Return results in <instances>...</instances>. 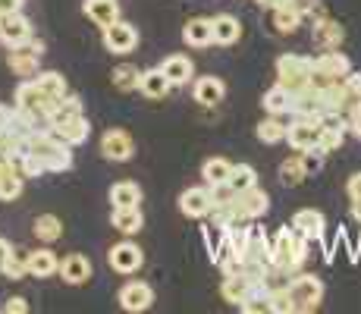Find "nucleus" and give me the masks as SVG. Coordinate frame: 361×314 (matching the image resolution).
<instances>
[{
	"label": "nucleus",
	"instance_id": "1",
	"mask_svg": "<svg viewBox=\"0 0 361 314\" xmlns=\"http://www.w3.org/2000/svg\"><path fill=\"white\" fill-rule=\"evenodd\" d=\"M308 246L311 242L305 239L302 233L289 223V227L276 229V236L270 239V258H274V267L286 270V274H298V267L308 258Z\"/></svg>",
	"mask_w": 361,
	"mask_h": 314
},
{
	"label": "nucleus",
	"instance_id": "2",
	"mask_svg": "<svg viewBox=\"0 0 361 314\" xmlns=\"http://www.w3.org/2000/svg\"><path fill=\"white\" fill-rule=\"evenodd\" d=\"M286 292H289V298H293V305H295V314H308V311L321 308L324 283H321V277H314V274H293Z\"/></svg>",
	"mask_w": 361,
	"mask_h": 314
},
{
	"label": "nucleus",
	"instance_id": "3",
	"mask_svg": "<svg viewBox=\"0 0 361 314\" xmlns=\"http://www.w3.org/2000/svg\"><path fill=\"white\" fill-rule=\"evenodd\" d=\"M311 69H314V57H302V54H283L276 60V82L286 85L289 92H302L308 88V79H311Z\"/></svg>",
	"mask_w": 361,
	"mask_h": 314
},
{
	"label": "nucleus",
	"instance_id": "4",
	"mask_svg": "<svg viewBox=\"0 0 361 314\" xmlns=\"http://www.w3.org/2000/svg\"><path fill=\"white\" fill-rule=\"evenodd\" d=\"M13 107L35 116L38 123H44L47 114H51V107H54V97H47L44 92H41L35 79H23L19 88H16V97H13Z\"/></svg>",
	"mask_w": 361,
	"mask_h": 314
},
{
	"label": "nucleus",
	"instance_id": "5",
	"mask_svg": "<svg viewBox=\"0 0 361 314\" xmlns=\"http://www.w3.org/2000/svg\"><path fill=\"white\" fill-rule=\"evenodd\" d=\"M6 66L13 69V76H23V79H35L38 76V63H41V54H44V44L41 41H23L16 47H6Z\"/></svg>",
	"mask_w": 361,
	"mask_h": 314
},
{
	"label": "nucleus",
	"instance_id": "6",
	"mask_svg": "<svg viewBox=\"0 0 361 314\" xmlns=\"http://www.w3.org/2000/svg\"><path fill=\"white\" fill-rule=\"evenodd\" d=\"M321 120H305V116H293V123L286 126V142L293 151H308L321 145Z\"/></svg>",
	"mask_w": 361,
	"mask_h": 314
},
{
	"label": "nucleus",
	"instance_id": "7",
	"mask_svg": "<svg viewBox=\"0 0 361 314\" xmlns=\"http://www.w3.org/2000/svg\"><path fill=\"white\" fill-rule=\"evenodd\" d=\"M101 155L104 160H114V164H126L135 155V142L126 129H107L101 135Z\"/></svg>",
	"mask_w": 361,
	"mask_h": 314
},
{
	"label": "nucleus",
	"instance_id": "8",
	"mask_svg": "<svg viewBox=\"0 0 361 314\" xmlns=\"http://www.w3.org/2000/svg\"><path fill=\"white\" fill-rule=\"evenodd\" d=\"M101 38H104V47H107L110 54H132V51L138 47V32H135V25L123 23V19H116L114 25L101 29Z\"/></svg>",
	"mask_w": 361,
	"mask_h": 314
},
{
	"label": "nucleus",
	"instance_id": "9",
	"mask_svg": "<svg viewBox=\"0 0 361 314\" xmlns=\"http://www.w3.org/2000/svg\"><path fill=\"white\" fill-rule=\"evenodd\" d=\"M116 302H120V308H123V311H129V314H142V311H148L151 305H154V289H151L148 283H142V280H129V283L120 289Z\"/></svg>",
	"mask_w": 361,
	"mask_h": 314
},
{
	"label": "nucleus",
	"instance_id": "10",
	"mask_svg": "<svg viewBox=\"0 0 361 314\" xmlns=\"http://www.w3.org/2000/svg\"><path fill=\"white\" fill-rule=\"evenodd\" d=\"M107 264L116 270V274H126L129 277V274H135V270L145 264V255H142V248H138L135 242L126 239V242H116V246L107 251Z\"/></svg>",
	"mask_w": 361,
	"mask_h": 314
},
{
	"label": "nucleus",
	"instance_id": "11",
	"mask_svg": "<svg viewBox=\"0 0 361 314\" xmlns=\"http://www.w3.org/2000/svg\"><path fill=\"white\" fill-rule=\"evenodd\" d=\"M211 186H192L179 195V211L192 220H201V217H211Z\"/></svg>",
	"mask_w": 361,
	"mask_h": 314
},
{
	"label": "nucleus",
	"instance_id": "12",
	"mask_svg": "<svg viewBox=\"0 0 361 314\" xmlns=\"http://www.w3.org/2000/svg\"><path fill=\"white\" fill-rule=\"evenodd\" d=\"M29 38H32V23L29 16H23V10L10 13V16H0V41L6 47H16Z\"/></svg>",
	"mask_w": 361,
	"mask_h": 314
},
{
	"label": "nucleus",
	"instance_id": "13",
	"mask_svg": "<svg viewBox=\"0 0 361 314\" xmlns=\"http://www.w3.org/2000/svg\"><path fill=\"white\" fill-rule=\"evenodd\" d=\"M267 207H270V198H267V192L258 188V186L235 195V214H239L242 220H258V217L267 214Z\"/></svg>",
	"mask_w": 361,
	"mask_h": 314
},
{
	"label": "nucleus",
	"instance_id": "14",
	"mask_svg": "<svg viewBox=\"0 0 361 314\" xmlns=\"http://www.w3.org/2000/svg\"><path fill=\"white\" fill-rule=\"evenodd\" d=\"M60 280L69 283V286H82L92 280V261H88L85 255H79V251H73V255H66L63 261H60Z\"/></svg>",
	"mask_w": 361,
	"mask_h": 314
},
{
	"label": "nucleus",
	"instance_id": "15",
	"mask_svg": "<svg viewBox=\"0 0 361 314\" xmlns=\"http://www.w3.org/2000/svg\"><path fill=\"white\" fill-rule=\"evenodd\" d=\"M293 227H295L308 242H321L324 233H327V220H324V214L314 211V207H302V211H295Z\"/></svg>",
	"mask_w": 361,
	"mask_h": 314
},
{
	"label": "nucleus",
	"instance_id": "16",
	"mask_svg": "<svg viewBox=\"0 0 361 314\" xmlns=\"http://www.w3.org/2000/svg\"><path fill=\"white\" fill-rule=\"evenodd\" d=\"M314 69H317V73H324V76H330V79L343 82L345 76L352 73V63L336 47V51H321V54H317V57H314Z\"/></svg>",
	"mask_w": 361,
	"mask_h": 314
},
{
	"label": "nucleus",
	"instance_id": "17",
	"mask_svg": "<svg viewBox=\"0 0 361 314\" xmlns=\"http://www.w3.org/2000/svg\"><path fill=\"white\" fill-rule=\"evenodd\" d=\"M345 32L339 23H333V19L324 13V16L314 19V44L321 47V51H336L339 44H343Z\"/></svg>",
	"mask_w": 361,
	"mask_h": 314
},
{
	"label": "nucleus",
	"instance_id": "18",
	"mask_svg": "<svg viewBox=\"0 0 361 314\" xmlns=\"http://www.w3.org/2000/svg\"><path fill=\"white\" fill-rule=\"evenodd\" d=\"M192 97H195L201 107H217V104L226 97L224 79H217V76H201L195 82V88H192Z\"/></svg>",
	"mask_w": 361,
	"mask_h": 314
},
{
	"label": "nucleus",
	"instance_id": "19",
	"mask_svg": "<svg viewBox=\"0 0 361 314\" xmlns=\"http://www.w3.org/2000/svg\"><path fill=\"white\" fill-rule=\"evenodd\" d=\"M138 92H142L145 97H151V101H164V97L173 92V82L164 76L161 66L142 69V82H138Z\"/></svg>",
	"mask_w": 361,
	"mask_h": 314
},
{
	"label": "nucleus",
	"instance_id": "20",
	"mask_svg": "<svg viewBox=\"0 0 361 314\" xmlns=\"http://www.w3.org/2000/svg\"><path fill=\"white\" fill-rule=\"evenodd\" d=\"M79 114H82L79 97H75V95H63V97H57V101H54V107H51V114H47L44 126H47V129H63V126L73 120V116H79Z\"/></svg>",
	"mask_w": 361,
	"mask_h": 314
},
{
	"label": "nucleus",
	"instance_id": "21",
	"mask_svg": "<svg viewBox=\"0 0 361 314\" xmlns=\"http://www.w3.org/2000/svg\"><path fill=\"white\" fill-rule=\"evenodd\" d=\"M82 13H85L94 25L107 29V25H114L116 19H120V4H116V0H82Z\"/></svg>",
	"mask_w": 361,
	"mask_h": 314
},
{
	"label": "nucleus",
	"instance_id": "22",
	"mask_svg": "<svg viewBox=\"0 0 361 314\" xmlns=\"http://www.w3.org/2000/svg\"><path fill=\"white\" fill-rule=\"evenodd\" d=\"M255 286L258 283H252L242 270H235V274H226L224 277V286H220V292H224V298L226 302H233V305H242L248 296L255 292Z\"/></svg>",
	"mask_w": 361,
	"mask_h": 314
},
{
	"label": "nucleus",
	"instance_id": "23",
	"mask_svg": "<svg viewBox=\"0 0 361 314\" xmlns=\"http://www.w3.org/2000/svg\"><path fill=\"white\" fill-rule=\"evenodd\" d=\"M183 41L189 47H207L214 44V19H189V23L183 25Z\"/></svg>",
	"mask_w": 361,
	"mask_h": 314
},
{
	"label": "nucleus",
	"instance_id": "24",
	"mask_svg": "<svg viewBox=\"0 0 361 314\" xmlns=\"http://www.w3.org/2000/svg\"><path fill=\"white\" fill-rule=\"evenodd\" d=\"M161 69H164V76L173 82V88L176 85H185V82L195 76V63H192L185 54H170L164 63H161Z\"/></svg>",
	"mask_w": 361,
	"mask_h": 314
},
{
	"label": "nucleus",
	"instance_id": "25",
	"mask_svg": "<svg viewBox=\"0 0 361 314\" xmlns=\"http://www.w3.org/2000/svg\"><path fill=\"white\" fill-rule=\"evenodd\" d=\"M270 13H274V29L280 35H293L298 25H302V19H305V13L298 10L295 0H289V4L276 6V10H270Z\"/></svg>",
	"mask_w": 361,
	"mask_h": 314
},
{
	"label": "nucleus",
	"instance_id": "26",
	"mask_svg": "<svg viewBox=\"0 0 361 314\" xmlns=\"http://www.w3.org/2000/svg\"><path fill=\"white\" fill-rule=\"evenodd\" d=\"M239 38H242L239 19L230 16V13H220V16H214V44L230 47V44H235Z\"/></svg>",
	"mask_w": 361,
	"mask_h": 314
},
{
	"label": "nucleus",
	"instance_id": "27",
	"mask_svg": "<svg viewBox=\"0 0 361 314\" xmlns=\"http://www.w3.org/2000/svg\"><path fill=\"white\" fill-rule=\"evenodd\" d=\"M29 248H10L6 251V258L0 261V274L10 277V280H23V277H29Z\"/></svg>",
	"mask_w": 361,
	"mask_h": 314
},
{
	"label": "nucleus",
	"instance_id": "28",
	"mask_svg": "<svg viewBox=\"0 0 361 314\" xmlns=\"http://www.w3.org/2000/svg\"><path fill=\"white\" fill-rule=\"evenodd\" d=\"M57 270H60V258L51 248H38L29 255V277L44 280V277H54Z\"/></svg>",
	"mask_w": 361,
	"mask_h": 314
},
{
	"label": "nucleus",
	"instance_id": "29",
	"mask_svg": "<svg viewBox=\"0 0 361 314\" xmlns=\"http://www.w3.org/2000/svg\"><path fill=\"white\" fill-rule=\"evenodd\" d=\"M110 223H114V229H120L123 236H135L138 229L145 227L142 207H114V214H110Z\"/></svg>",
	"mask_w": 361,
	"mask_h": 314
},
{
	"label": "nucleus",
	"instance_id": "30",
	"mask_svg": "<svg viewBox=\"0 0 361 314\" xmlns=\"http://www.w3.org/2000/svg\"><path fill=\"white\" fill-rule=\"evenodd\" d=\"M110 205L114 207H138L142 205V188H138V183H129V179L114 183L110 186Z\"/></svg>",
	"mask_w": 361,
	"mask_h": 314
},
{
	"label": "nucleus",
	"instance_id": "31",
	"mask_svg": "<svg viewBox=\"0 0 361 314\" xmlns=\"http://www.w3.org/2000/svg\"><path fill=\"white\" fill-rule=\"evenodd\" d=\"M51 132L60 138V142H66V145H73V148H75V145L88 142V135H92V126H88V120L79 114V116H73V120H69L63 129H51Z\"/></svg>",
	"mask_w": 361,
	"mask_h": 314
},
{
	"label": "nucleus",
	"instance_id": "32",
	"mask_svg": "<svg viewBox=\"0 0 361 314\" xmlns=\"http://www.w3.org/2000/svg\"><path fill=\"white\" fill-rule=\"evenodd\" d=\"M264 110H267V114H274V116H286L289 114V107H293V92H289L286 85H280V82H276L274 88H270L267 95H264Z\"/></svg>",
	"mask_w": 361,
	"mask_h": 314
},
{
	"label": "nucleus",
	"instance_id": "33",
	"mask_svg": "<svg viewBox=\"0 0 361 314\" xmlns=\"http://www.w3.org/2000/svg\"><path fill=\"white\" fill-rule=\"evenodd\" d=\"M230 173H233V164L226 157H207L204 164H201V176H204L207 186L230 183Z\"/></svg>",
	"mask_w": 361,
	"mask_h": 314
},
{
	"label": "nucleus",
	"instance_id": "34",
	"mask_svg": "<svg viewBox=\"0 0 361 314\" xmlns=\"http://www.w3.org/2000/svg\"><path fill=\"white\" fill-rule=\"evenodd\" d=\"M35 236H38L44 246H54V242L63 236V223H60L57 214H38V217H35Z\"/></svg>",
	"mask_w": 361,
	"mask_h": 314
},
{
	"label": "nucleus",
	"instance_id": "35",
	"mask_svg": "<svg viewBox=\"0 0 361 314\" xmlns=\"http://www.w3.org/2000/svg\"><path fill=\"white\" fill-rule=\"evenodd\" d=\"M35 82H38V88L44 92L47 97H63L69 95V85H66V79L60 73H54V69H38V76H35Z\"/></svg>",
	"mask_w": 361,
	"mask_h": 314
},
{
	"label": "nucleus",
	"instance_id": "36",
	"mask_svg": "<svg viewBox=\"0 0 361 314\" xmlns=\"http://www.w3.org/2000/svg\"><path fill=\"white\" fill-rule=\"evenodd\" d=\"M255 135H258V142H264V145H280V142H286V123H283L280 116L270 114L267 120L258 123Z\"/></svg>",
	"mask_w": 361,
	"mask_h": 314
},
{
	"label": "nucleus",
	"instance_id": "37",
	"mask_svg": "<svg viewBox=\"0 0 361 314\" xmlns=\"http://www.w3.org/2000/svg\"><path fill=\"white\" fill-rule=\"evenodd\" d=\"M110 79H114V88H120V92H138L142 69L132 66V63H123V66H116L114 73H110Z\"/></svg>",
	"mask_w": 361,
	"mask_h": 314
},
{
	"label": "nucleus",
	"instance_id": "38",
	"mask_svg": "<svg viewBox=\"0 0 361 314\" xmlns=\"http://www.w3.org/2000/svg\"><path fill=\"white\" fill-rule=\"evenodd\" d=\"M308 179V170L302 164V155H293L280 164V183L283 186H302Z\"/></svg>",
	"mask_w": 361,
	"mask_h": 314
},
{
	"label": "nucleus",
	"instance_id": "39",
	"mask_svg": "<svg viewBox=\"0 0 361 314\" xmlns=\"http://www.w3.org/2000/svg\"><path fill=\"white\" fill-rule=\"evenodd\" d=\"M230 186H233V192H248V188H255L258 186V173H255V167L252 164H233Z\"/></svg>",
	"mask_w": 361,
	"mask_h": 314
},
{
	"label": "nucleus",
	"instance_id": "40",
	"mask_svg": "<svg viewBox=\"0 0 361 314\" xmlns=\"http://www.w3.org/2000/svg\"><path fill=\"white\" fill-rule=\"evenodd\" d=\"M23 188H25V176L13 167L10 173L0 176V201H16L19 195H23Z\"/></svg>",
	"mask_w": 361,
	"mask_h": 314
},
{
	"label": "nucleus",
	"instance_id": "41",
	"mask_svg": "<svg viewBox=\"0 0 361 314\" xmlns=\"http://www.w3.org/2000/svg\"><path fill=\"white\" fill-rule=\"evenodd\" d=\"M239 311H245V314H270V292L261 289V286H255V292L239 305Z\"/></svg>",
	"mask_w": 361,
	"mask_h": 314
},
{
	"label": "nucleus",
	"instance_id": "42",
	"mask_svg": "<svg viewBox=\"0 0 361 314\" xmlns=\"http://www.w3.org/2000/svg\"><path fill=\"white\" fill-rule=\"evenodd\" d=\"M298 155H302V164H305V170H308V176L321 173L324 164H327V151H321V148H308V151H298Z\"/></svg>",
	"mask_w": 361,
	"mask_h": 314
},
{
	"label": "nucleus",
	"instance_id": "43",
	"mask_svg": "<svg viewBox=\"0 0 361 314\" xmlns=\"http://www.w3.org/2000/svg\"><path fill=\"white\" fill-rule=\"evenodd\" d=\"M343 138H345V132L343 129H324L321 132V145H317V148L321 151H336V148H343Z\"/></svg>",
	"mask_w": 361,
	"mask_h": 314
},
{
	"label": "nucleus",
	"instance_id": "44",
	"mask_svg": "<svg viewBox=\"0 0 361 314\" xmlns=\"http://www.w3.org/2000/svg\"><path fill=\"white\" fill-rule=\"evenodd\" d=\"M4 314H29V302H25L23 296H13V298H6Z\"/></svg>",
	"mask_w": 361,
	"mask_h": 314
},
{
	"label": "nucleus",
	"instance_id": "45",
	"mask_svg": "<svg viewBox=\"0 0 361 314\" xmlns=\"http://www.w3.org/2000/svg\"><path fill=\"white\" fill-rule=\"evenodd\" d=\"M349 129L355 138H361V104H355V101L349 104Z\"/></svg>",
	"mask_w": 361,
	"mask_h": 314
},
{
	"label": "nucleus",
	"instance_id": "46",
	"mask_svg": "<svg viewBox=\"0 0 361 314\" xmlns=\"http://www.w3.org/2000/svg\"><path fill=\"white\" fill-rule=\"evenodd\" d=\"M345 192H349L352 201H361V173H352L349 183H345Z\"/></svg>",
	"mask_w": 361,
	"mask_h": 314
},
{
	"label": "nucleus",
	"instance_id": "47",
	"mask_svg": "<svg viewBox=\"0 0 361 314\" xmlns=\"http://www.w3.org/2000/svg\"><path fill=\"white\" fill-rule=\"evenodd\" d=\"M345 88H349V95H352V101L361 95V73H349L345 76Z\"/></svg>",
	"mask_w": 361,
	"mask_h": 314
},
{
	"label": "nucleus",
	"instance_id": "48",
	"mask_svg": "<svg viewBox=\"0 0 361 314\" xmlns=\"http://www.w3.org/2000/svg\"><path fill=\"white\" fill-rule=\"evenodd\" d=\"M25 0H0V16H10V13H19L23 10Z\"/></svg>",
	"mask_w": 361,
	"mask_h": 314
},
{
	"label": "nucleus",
	"instance_id": "49",
	"mask_svg": "<svg viewBox=\"0 0 361 314\" xmlns=\"http://www.w3.org/2000/svg\"><path fill=\"white\" fill-rule=\"evenodd\" d=\"M10 114H13V110L0 104V132H6V126H10Z\"/></svg>",
	"mask_w": 361,
	"mask_h": 314
},
{
	"label": "nucleus",
	"instance_id": "50",
	"mask_svg": "<svg viewBox=\"0 0 361 314\" xmlns=\"http://www.w3.org/2000/svg\"><path fill=\"white\" fill-rule=\"evenodd\" d=\"M10 170H13L10 157H6V155H0V176H4V173H10Z\"/></svg>",
	"mask_w": 361,
	"mask_h": 314
},
{
	"label": "nucleus",
	"instance_id": "51",
	"mask_svg": "<svg viewBox=\"0 0 361 314\" xmlns=\"http://www.w3.org/2000/svg\"><path fill=\"white\" fill-rule=\"evenodd\" d=\"M352 217L361 223V201H352Z\"/></svg>",
	"mask_w": 361,
	"mask_h": 314
},
{
	"label": "nucleus",
	"instance_id": "52",
	"mask_svg": "<svg viewBox=\"0 0 361 314\" xmlns=\"http://www.w3.org/2000/svg\"><path fill=\"white\" fill-rule=\"evenodd\" d=\"M13 246H10V242H6V239H0V261H4V258H6V251H10Z\"/></svg>",
	"mask_w": 361,
	"mask_h": 314
},
{
	"label": "nucleus",
	"instance_id": "53",
	"mask_svg": "<svg viewBox=\"0 0 361 314\" xmlns=\"http://www.w3.org/2000/svg\"><path fill=\"white\" fill-rule=\"evenodd\" d=\"M355 104H361V95H358V97H355Z\"/></svg>",
	"mask_w": 361,
	"mask_h": 314
}]
</instances>
